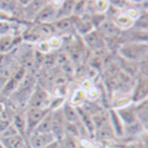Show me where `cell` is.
Returning a JSON list of instances; mask_svg holds the SVG:
<instances>
[{
    "label": "cell",
    "instance_id": "4dcf8cb0",
    "mask_svg": "<svg viewBox=\"0 0 148 148\" xmlns=\"http://www.w3.org/2000/svg\"><path fill=\"white\" fill-rule=\"evenodd\" d=\"M44 148H60V143H59V140H55V141H52V143H50L49 145H47V146Z\"/></svg>",
    "mask_w": 148,
    "mask_h": 148
},
{
    "label": "cell",
    "instance_id": "d6a6232c",
    "mask_svg": "<svg viewBox=\"0 0 148 148\" xmlns=\"http://www.w3.org/2000/svg\"><path fill=\"white\" fill-rule=\"evenodd\" d=\"M47 1H48V3H50V5H52V6L58 7L60 3H61L62 0H47Z\"/></svg>",
    "mask_w": 148,
    "mask_h": 148
},
{
    "label": "cell",
    "instance_id": "ac0fdd59",
    "mask_svg": "<svg viewBox=\"0 0 148 148\" xmlns=\"http://www.w3.org/2000/svg\"><path fill=\"white\" fill-rule=\"evenodd\" d=\"M61 110H62V115L65 117L66 123H79L80 121V116L77 107H74L70 103H64L61 106Z\"/></svg>",
    "mask_w": 148,
    "mask_h": 148
},
{
    "label": "cell",
    "instance_id": "ba28073f",
    "mask_svg": "<svg viewBox=\"0 0 148 148\" xmlns=\"http://www.w3.org/2000/svg\"><path fill=\"white\" fill-rule=\"evenodd\" d=\"M147 90H148V84L146 76L141 75L138 79V82L136 84L135 88H134L133 95H130L132 97V103L137 104L140 103L143 100L147 99Z\"/></svg>",
    "mask_w": 148,
    "mask_h": 148
},
{
    "label": "cell",
    "instance_id": "8992f818",
    "mask_svg": "<svg viewBox=\"0 0 148 148\" xmlns=\"http://www.w3.org/2000/svg\"><path fill=\"white\" fill-rule=\"evenodd\" d=\"M82 39L85 45L94 51H98L105 47V38L98 32L97 29L91 30L87 35L82 36Z\"/></svg>",
    "mask_w": 148,
    "mask_h": 148
},
{
    "label": "cell",
    "instance_id": "484cf974",
    "mask_svg": "<svg viewBox=\"0 0 148 148\" xmlns=\"http://www.w3.org/2000/svg\"><path fill=\"white\" fill-rule=\"evenodd\" d=\"M12 125L15 126L17 132L20 134L21 136H27L26 134V120H25V116L21 115H16L12 120Z\"/></svg>",
    "mask_w": 148,
    "mask_h": 148
},
{
    "label": "cell",
    "instance_id": "cb8c5ba5",
    "mask_svg": "<svg viewBox=\"0 0 148 148\" xmlns=\"http://www.w3.org/2000/svg\"><path fill=\"white\" fill-rule=\"evenodd\" d=\"M6 35H17L16 23H12L10 20H0V36Z\"/></svg>",
    "mask_w": 148,
    "mask_h": 148
},
{
    "label": "cell",
    "instance_id": "7a4b0ae2",
    "mask_svg": "<svg viewBox=\"0 0 148 148\" xmlns=\"http://www.w3.org/2000/svg\"><path fill=\"white\" fill-rule=\"evenodd\" d=\"M51 97L48 91L44 88L36 86L28 98L29 108H41V109H50Z\"/></svg>",
    "mask_w": 148,
    "mask_h": 148
},
{
    "label": "cell",
    "instance_id": "52a82bcc",
    "mask_svg": "<svg viewBox=\"0 0 148 148\" xmlns=\"http://www.w3.org/2000/svg\"><path fill=\"white\" fill-rule=\"evenodd\" d=\"M26 75H27V69L25 67L19 68L15 74H14V76L8 80L7 84L5 85L3 90H2L3 95H12L16 90H17V88L19 87L20 82H22V79L25 78Z\"/></svg>",
    "mask_w": 148,
    "mask_h": 148
},
{
    "label": "cell",
    "instance_id": "f546056e",
    "mask_svg": "<svg viewBox=\"0 0 148 148\" xmlns=\"http://www.w3.org/2000/svg\"><path fill=\"white\" fill-rule=\"evenodd\" d=\"M6 7L8 8H15L17 5H18V2H17V0H0Z\"/></svg>",
    "mask_w": 148,
    "mask_h": 148
},
{
    "label": "cell",
    "instance_id": "7c38bea8",
    "mask_svg": "<svg viewBox=\"0 0 148 148\" xmlns=\"http://www.w3.org/2000/svg\"><path fill=\"white\" fill-rule=\"evenodd\" d=\"M116 111H117L119 118L121 119V121H123V124L125 126H129V125H133L135 123H138L137 116H136V111H135V105L133 103L129 105H126L124 107L117 108Z\"/></svg>",
    "mask_w": 148,
    "mask_h": 148
},
{
    "label": "cell",
    "instance_id": "d6986e66",
    "mask_svg": "<svg viewBox=\"0 0 148 148\" xmlns=\"http://www.w3.org/2000/svg\"><path fill=\"white\" fill-rule=\"evenodd\" d=\"M0 143L5 148H28L25 137L21 135H15L8 138L0 139Z\"/></svg>",
    "mask_w": 148,
    "mask_h": 148
},
{
    "label": "cell",
    "instance_id": "7402d4cb",
    "mask_svg": "<svg viewBox=\"0 0 148 148\" xmlns=\"http://www.w3.org/2000/svg\"><path fill=\"white\" fill-rule=\"evenodd\" d=\"M51 118L52 110H49L46 114L44 118L41 119V121L38 124V126L36 127V129L34 132H36V133H50V130H51Z\"/></svg>",
    "mask_w": 148,
    "mask_h": 148
},
{
    "label": "cell",
    "instance_id": "3957f363",
    "mask_svg": "<svg viewBox=\"0 0 148 148\" xmlns=\"http://www.w3.org/2000/svg\"><path fill=\"white\" fill-rule=\"evenodd\" d=\"M50 109H41V108H29L25 114V120H26V134L29 136L32 133L38 124L41 121V119L46 116V114Z\"/></svg>",
    "mask_w": 148,
    "mask_h": 148
},
{
    "label": "cell",
    "instance_id": "4fadbf2b",
    "mask_svg": "<svg viewBox=\"0 0 148 148\" xmlns=\"http://www.w3.org/2000/svg\"><path fill=\"white\" fill-rule=\"evenodd\" d=\"M108 120H109V124H110L115 137H117V138L124 137L125 136V125L123 124L121 119L119 118L116 109L112 108L108 111Z\"/></svg>",
    "mask_w": 148,
    "mask_h": 148
},
{
    "label": "cell",
    "instance_id": "5bb4252c",
    "mask_svg": "<svg viewBox=\"0 0 148 148\" xmlns=\"http://www.w3.org/2000/svg\"><path fill=\"white\" fill-rule=\"evenodd\" d=\"M53 29L56 34H71L75 31V20L74 17H68V18H62V19H58L52 22Z\"/></svg>",
    "mask_w": 148,
    "mask_h": 148
},
{
    "label": "cell",
    "instance_id": "1f68e13d",
    "mask_svg": "<svg viewBox=\"0 0 148 148\" xmlns=\"http://www.w3.org/2000/svg\"><path fill=\"white\" fill-rule=\"evenodd\" d=\"M31 1H32V0H17L18 5H20V6H22V7H26L27 5H29Z\"/></svg>",
    "mask_w": 148,
    "mask_h": 148
},
{
    "label": "cell",
    "instance_id": "e575fe53",
    "mask_svg": "<svg viewBox=\"0 0 148 148\" xmlns=\"http://www.w3.org/2000/svg\"><path fill=\"white\" fill-rule=\"evenodd\" d=\"M75 2H78V1H82V0H74Z\"/></svg>",
    "mask_w": 148,
    "mask_h": 148
},
{
    "label": "cell",
    "instance_id": "5b68a950",
    "mask_svg": "<svg viewBox=\"0 0 148 148\" xmlns=\"http://www.w3.org/2000/svg\"><path fill=\"white\" fill-rule=\"evenodd\" d=\"M57 140L51 133H31L28 136L30 148H44L52 141Z\"/></svg>",
    "mask_w": 148,
    "mask_h": 148
},
{
    "label": "cell",
    "instance_id": "277c9868",
    "mask_svg": "<svg viewBox=\"0 0 148 148\" xmlns=\"http://www.w3.org/2000/svg\"><path fill=\"white\" fill-rule=\"evenodd\" d=\"M65 126H66V120L62 115L61 107L52 110V118H51V130L50 133L53 135V137L60 140L65 136Z\"/></svg>",
    "mask_w": 148,
    "mask_h": 148
},
{
    "label": "cell",
    "instance_id": "d4e9b609",
    "mask_svg": "<svg viewBox=\"0 0 148 148\" xmlns=\"http://www.w3.org/2000/svg\"><path fill=\"white\" fill-rule=\"evenodd\" d=\"M60 148H80V141L78 138L65 135L59 140Z\"/></svg>",
    "mask_w": 148,
    "mask_h": 148
},
{
    "label": "cell",
    "instance_id": "836d02e7",
    "mask_svg": "<svg viewBox=\"0 0 148 148\" xmlns=\"http://www.w3.org/2000/svg\"><path fill=\"white\" fill-rule=\"evenodd\" d=\"M0 148H5L3 146H2V144H1V143H0Z\"/></svg>",
    "mask_w": 148,
    "mask_h": 148
},
{
    "label": "cell",
    "instance_id": "f1b7e54d",
    "mask_svg": "<svg viewBox=\"0 0 148 148\" xmlns=\"http://www.w3.org/2000/svg\"><path fill=\"white\" fill-rule=\"evenodd\" d=\"M42 62L45 64V66L52 67L55 64H56V58H55L53 56H50V53H47V55H45Z\"/></svg>",
    "mask_w": 148,
    "mask_h": 148
},
{
    "label": "cell",
    "instance_id": "603a6c76",
    "mask_svg": "<svg viewBox=\"0 0 148 148\" xmlns=\"http://www.w3.org/2000/svg\"><path fill=\"white\" fill-rule=\"evenodd\" d=\"M87 100L86 98V91L82 90V88H78L77 90H75V92L71 96V99H70V104L73 105L74 107H80L85 101Z\"/></svg>",
    "mask_w": 148,
    "mask_h": 148
},
{
    "label": "cell",
    "instance_id": "6da1fadb",
    "mask_svg": "<svg viewBox=\"0 0 148 148\" xmlns=\"http://www.w3.org/2000/svg\"><path fill=\"white\" fill-rule=\"evenodd\" d=\"M120 58L124 60L140 64L147 59L148 45L147 42H139V41H126L120 45L118 49Z\"/></svg>",
    "mask_w": 148,
    "mask_h": 148
},
{
    "label": "cell",
    "instance_id": "30bf717a",
    "mask_svg": "<svg viewBox=\"0 0 148 148\" xmlns=\"http://www.w3.org/2000/svg\"><path fill=\"white\" fill-rule=\"evenodd\" d=\"M96 29L105 39L106 38H116L121 34V30L115 25L112 19H109V18H106Z\"/></svg>",
    "mask_w": 148,
    "mask_h": 148
},
{
    "label": "cell",
    "instance_id": "44dd1931",
    "mask_svg": "<svg viewBox=\"0 0 148 148\" xmlns=\"http://www.w3.org/2000/svg\"><path fill=\"white\" fill-rule=\"evenodd\" d=\"M134 105H135V111H136V116H137L138 123L141 124V126L146 129L147 128V114H148L147 99H145V100H143L140 103H137V104H134Z\"/></svg>",
    "mask_w": 148,
    "mask_h": 148
},
{
    "label": "cell",
    "instance_id": "e0dca14e",
    "mask_svg": "<svg viewBox=\"0 0 148 148\" xmlns=\"http://www.w3.org/2000/svg\"><path fill=\"white\" fill-rule=\"evenodd\" d=\"M94 135H95V137H96L98 140H101V141L112 139L115 137V135H114V132L111 129L109 120H107V121H105L103 124H100L99 126H97L95 128Z\"/></svg>",
    "mask_w": 148,
    "mask_h": 148
},
{
    "label": "cell",
    "instance_id": "4316f807",
    "mask_svg": "<svg viewBox=\"0 0 148 148\" xmlns=\"http://www.w3.org/2000/svg\"><path fill=\"white\" fill-rule=\"evenodd\" d=\"M18 132L15 128V126L12 125V123L9 125L8 127H6L2 132H0V139H3V138H8V137H11V136H15V135H18ZM20 135V134H19Z\"/></svg>",
    "mask_w": 148,
    "mask_h": 148
},
{
    "label": "cell",
    "instance_id": "ffe728a7",
    "mask_svg": "<svg viewBox=\"0 0 148 148\" xmlns=\"http://www.w3.org/2000/svg\"><path fill=\"white\" fill-rule=\"evenodd\" d=\"M112 21L115 22V25L121 31H124V30H128L130 28H133L135 20L127 14L126 11H123V12H119L118 15L112 19Z\"/></svg>",
    "mask_w": 148,
    "mask_h": 148
},
{
    "label": "cell",
    "instance_id": "9c48e42d",
    "mask_svg": "<svg viewBox=\"0 0 148 148\" xmlns=\"http://www.w3.org/2000/svg\"><path fill=\"white\" fill-rule=\"evenodd\" d=\"M75 20V31L80 36H85L91 30L95 29V26L91 21V15L86 14L82 17H74Z\"/></svg>",
    "mask_w": 148,
    "mask_h": 148
},
{
    "label": "cell",
    "instance_id": "9a60e30c",
    "mask_svg": "<svg viewBox=\"0 0 148 148\" xmlns=\"http://www.w3.org/2000/svg\"><path fill=\"white\" fill-rule=\"evenodd\" d=\"M21 41L18 35H6L0 36V53H6L12 50Z\"/></svg>",
    "mask_w": 148,
    "mask_h": 148
},
{
    "label": "cell",
    "instance_id": "8fae6325",
    "mask_svg": "<svg viewBox=\"0 0 148 148\" xmlns=\"http://www.w3.org/2000/svg\"><path fill=\"white\" fill-rule=\"evenodd\" d=\"M56 20V7L47 3L34 18L35 23H52Z\"/></svg>",
    "mask_w": 148,
    "mask_h": 148
},
{
    "label": "cell",
    "instance_id": "2e32d148",
    "mask_svg": "<svg viewBox=\"0 0 148 148\" xmlns=\"http://www.w3.org/2000/svg\"><path fill=\"white\" fill-rule=\"evenodd\" d=\"M75 5L76 2L74 0H62L59 6L56 7V20L73 17Z\"/></svg>",
    "mask_w": 148,
    "mask_h": 148
},
{
    "label": "cell",
    "instance_id": "83f0119b",
    "mask_svg": "<svg viewBox=\"0 0 148 148\" xmlns=\"http://www.w3.org/2000/svg\"><path fill=\"white\" fill-rule=\"evenodd\" d=\"M47 42L49 45L51 51L52 50H57L60 47V45H61V38H59L58 36L55 35V36H52V37L48 38V39H47Z\"/></svg>",
    "mask_w": 148,
    "mask_h": 148
}]
</instances>
